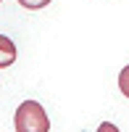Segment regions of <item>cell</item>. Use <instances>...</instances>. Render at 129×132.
Masks as SVG:
<instances>
[{
	"instance_id": "8992f818",
	"label": "cell",
	"mask_w": 129,
	"mask_h": 132,
	"mask_svg": "<svg viewBox=\"0 0 129 132\" xmlns=\"http://www.w3.org/2000/svg\"><path fill=\"white\" fill-rule=\"evenodd\" d=\"M0 3H3V0H0Z\"/></svg>"
},
{
	"instance_id": "5b68a950",
	"label": "cell",
	"mask_w": 129,
	"mask_h": 132,
	"mask_svg": "<svg viewBox=\"0 0 129 132\" xmlns=\"http://www.w3.org/2000/svg\"><path fill=\"white\" fill-rule=\"evenodd\" d=\"M100 132H119V129H116V124H111V122H103L100 124Z\"/></svg>"
},
{
	"instance_id": "7a4b0ae2",
	"label": "cell",
	"mask_w": 129,
	"mask_h": 132,
	"mask_svg": "<svg viewBox=\"0 0 129 132\" xmlns=\"http://www.w3.org/2000/svg\"><path fill=\"white\" fill-rule=\"evenodd\" d=\"M13 61H16V45H13V40L5 37V35H0V69H8Z\"/></svg>"
},
{
	"instance_id": "3957f363",
	"label": "cell",
	"mask_w": 129,
	"mask_h": 132,
	"mask_svg": "<svg viewBox=\"0 0 129 132\" xmlns=\"http://www.w3.org/2000/svg\"><path fill=\"white\" fill-rule=\"evenodd\" d=\"M50 3H53V0H19V5L26 8V11H40V8H45Z\"/></svg>"
},
{
	"instance_id": "6da1fadb",
	"label": "cell",
	"mask_w": 129,
	"mask_h": 132,
	"mask_svg": "<svg viewBox=\"0 0 129 132\" xmlns=\"http://www.w3.org/2000/svg\"><path fill=\"white\" fill-rule=\"evenodd\" d=\"M13 127H16V132H48L50 129V116L45 114V108L37 101H24L16 108Z\"/></svg>"
},
{
	"instance_id": "277c9868",
	"label": "cell",
	"mask_w": 129,
	"mask_h": 132,
	"mask_svg": "<svg viewBox=\"0 0 129 132\" xmlns=\"http://www.w3.org/2000/svg\"><path fill=\"white\" fill-rule=\"evenodd\" d=\"M119 90L124 93V98H129V66H124L119 74Z\"/></svg>"
}]
</instances>
